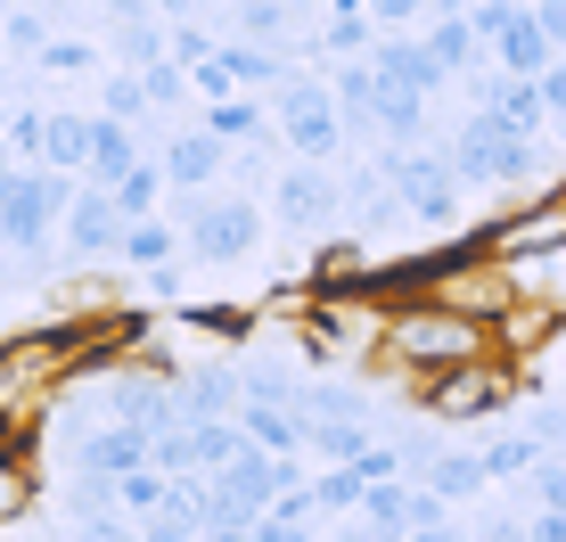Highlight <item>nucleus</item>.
Masks as SVG:
<instances>
[{
    "label": "nucleus",
    "mask_w": 566,
    "mask_h": 542,
    "mask_svg": "<svg viewBox=\"0 0 566 542\" xmlns=\"http://www.w3.org/2000/svg\"><path fill=\"white\" fill-rule=\"evenodd\" d=\"M378 354L419 386V378H436V371H460V362L493 354V329L452 313L443 296H402V304H386V345H378Z\"/></svg>",
    "instance_id": "f257e3e1"
},
{
    "label": "nucleus",
    "mask_w": 566,
    "mask_h": 542,
    "mask_svg": "<svg viewBox=\"0 0 566 542\" xmlns=\"http://www.w3.org/2000/svg\"><path fill=\"white\" fill-rule=\"evenodd\" d=\"M525 395H534V386H525V362H510V354H476V362H460V371L419 378V403H427L436 428H484V419H510Z\"/></svg>",
    "instance_id": "f03ea898"
},
{
    "label": "nucleus",
    "mask_w": 566,
    "mask_h": 542,
    "mask_svg": "<svg viewBox=\"0 0 566 542\" xmlns=\"http://www.w3.org/2000/svg\"><path fill=\"white\" fill-rule=\"evenodd\" d=\"M74 189H83V181H66V173H50V165H9V173H0V247H17V256H50Z\"/></svg>",
    "instance_id": "7ed1b4c3"
},
{
    "label": "nucleus",
    "mask_w": 566,
    "mask_h": 542,
    "mask_svg": "<svg viewBox=\"0 0 566 542\" xmlns=\"http://www.w3.org/2000/svg\"><path fill=\"white\" fill-rule=\"evenodd\" d=\"M443 165L460 173V189H517L542 173V140H525V132H510L501 115H468V124L452 132V148H443Z\"/></svg>",
    "instance_id": "20e7f679"
},
{
    "label": "nucleus",
    "mask_w": 566,
    "mask_h": 542,
    "mask_svg": "<svg viewBox=\"0 0 566 542\" xmlns=\"http://www.w3.org/2000/svg\"><path fill=\"white\" fill-rule=\"evenodd\" d=\"M271 132L287 140L296 165H337L345 115H337V100H328V66L321 74H287V83L271 91Z\"/></svg>",
    "instance_id": "39448f33"
},
{
    "label": "nucleus",
    "mask_w": 566,
    "mask_h": 542,
    "mask_svg": "<svg viewBox=\"0 0 566 542\" xmlns=\"http://www.w3.org/2000/svg\"><path fill=\"white\" fill-rule=\"evenodd\" d=\"M484 256L510 263V271H542L566 256V189H534L517 198L501 222H484Z\"/></svg>",
    "instance_id": "423d86ee"
},
{
    "label": "nucleus",
    "mask_w": 566,
    "mask_h": 542,
    "mask_svg": "<svg viewBox=\"0 0 566 542\" xmlns=\"http://www.w3.org/2000/svg\"><path fill=\"white\" fill-rule=\"evenodd\" d=\"M263 206L255 198H230V189H206V198H189V215H181V247L198 263H247L263 247Z\"/></svg>",
    "instance_id": "0eeeda50"
},
{
    "label": "nucleus",
    "mask_w": 566,
    "mask_h": 542,
    "mask_svg": "<svg viewBox=\"0 0 566 542\" xmlns=\"http://www.w3.org/2000/svg\"><path fill=\"white\" fill-rule=\"evenodd\" d=\"M296 486V460L287 452H263V444H247L230 469H213V501H222V527H255L271 518V501Z\"/></svg>",
    "instance_id": "6e6552de"
},
{
    "label": "nucleus",
    "mask_w": 566,
    "mask_h": 542,
    "mask_svg": "<svg viewBox=\"0 0 566 542\" xmlns=\"http://www.w3.org/2000/svg\"><path fill=\"white\" fill-rule=\"evenodd\" d=\"M386 181H395V198L411 206V222L427 230H460V173L443 157H427V148H386Z\"/></svg>",
    "instance_id": "1a4fd4ad"
},
{
    "label": "nucleus",
    "mask_w": 566,
    "mask_h": 542,
    "mask_svg": "<svg viewBox=\"0 0 566 542\" xmlns=\"http://www.w3.org/2000/svg\"><path fill=\"white\" fill-rule=\"evenodd\" d=\"M271 215H280V230H296V239L337 230L345 222V173L337 165H287L280 189H271Z\"/></svg>",
    "instance_id": "9d476101"
},
{
    "label": "nucleus",
    "mask_w": 566,
    "mask_h": 542,
    "mask_svg": "<svg viewBox=\"0 0 566 542\" xmlns=\"http://www.w3.org/2000/svg\"><path fill=\"white\" fill-rule=\"evenodd\" d=\"M436 296L452 304V313H468V321H484V329H493V321L525 296V271L493 263V256H468V263H452V271L436 280Z\"/></svg>",
    "instance_id": "9b49d317"
},
{
    "label": "nucleus",
    "mask_w": 566,
    "mask_h": 542,
    "mask_svg": "<svg viewBox=\"0 0 566 542\" xmlns=\"http://www.w3.org/2000/svg\"><path fill=\"white\" fill-rule=\"evenodd\" d=\"M57 239H66L83 263H107L115 247H124V215H115V198H107L99 181L74 189V206H66V222H57Z\"/></svg>",
    "instance_id": "f8f14e48"
},
{
    "label": "nucleus",
    "mask_w": 566,
    "mask_h": 542,
    "mask_svg": "<svg viewBox=\"0 0 566 542\" xmlns=\"http://www.w3.org/2000/svg\"><path fill=\"white\" fill-rule=\"evenodd\" d=\"M484 50H493V66H501V74H525V83H542V74L558 66V42L542 33V17H534V9H517Z\"/></svg>",
    "instance_id": "ddd939ff"
},
{
    "label": "nucleus",
    "mask_w": 566,
    "mask_h": 542,
    "mask_svg": "<svg viewBox=\"0 0 566 542\" xmlns=\"http://www.w3.org/2000/svg\"><path fill=\"white\" fill-rule=\"evenodd\" d=\"M156 165H165L172 189H213V181H222V165H230V140H213L206 124H189V132H172V148Z\"/></svg>",
    "instance_id": "4468645a"
},
{
    "label": "nucleus",
    "mask_w": 566,
    "mask_h": 542,
    "mask_svg": "<svg viewBox=\"0 0 566 542\" xmlns=\"http://www.w3.org/2000/svg\"><path fill=\"white\" fill-rule=\"evenodd\" d=\"M239 428H247V444L287 452V460H304V444H312V428H304L296 403H263V395H239Z\"/></svg>",
    "instance_id": "2eb2a0df"
},
{
    "label": "nucleus",
    "mask_w": 566,
    "mask_h": 542,
    "mask_svg": "<svg viewBox=\"0 0 566 542\" xmlns=\"http://www.w3.org/2000/svg\"><path fill=\"white\" fill-rule=\"evenodd\" d=\"M132 165H148V157H140V132H132L124 115H91V173H83V181L115 189Z\"/></svg>",
    "instance_id": "dca6fc26"
},
{
    "label": "nucleus",
    "mask_w": 566,
    "mask_h": 542,
    "mask_svg": "<svg viewBox=\"0 0 566 542\" xmlns=\"http://www.w3.org/2000/svg\"><path fill=\"white\" fill-rule=\"evenodd\" d=\"M476 460H484V486H525V477H534V469H542L551 452H542V444L525 436V428H501V436L484 444Z\"/></svg>",
    "instance_id": "f3484780"
},
{
    "label": "nucleus",
    "mask_w": 566,
    "mask_h": 542,
    "mask_svg": "<svg viewBox=\"0 0 566 542\" xmlns=\"http://www.w3.org/2000/svg\"><path fill=\"white\" fill-rule=\"evenodd\" d=\"M198 124L213 132V140H230V148H247V140H263V132H271V107L255 100V91H239V100H213V107L198 115Z\"/></svg>",
    "instance_id": "a211bd4d"
},
{
    "label": "nucleus",
    "mask_w": 566,
    "mask_h": 542,
    "mask_svg": "<svg viewBox=\"0 0 566 542\" xmlns=\"http://www.w3.org/2000/svg\"><path fill=\"white\" fill-rule=\"evenodd\" d=\"M42 165H50V173H66V181H83V173H91V115H50V132H42Z\"/></svg>",
    "instance_id": "6ab92c4d"
},
{
    "label": "nucleus",
    "mask_w": 566,
    "mask_h": 542,
    "mask_svg": "<svg viewBox=\"0 0 566 542\" xmlns=\"http://www.w3.org/2000/svg\"><path fill=\"white\" fill-rule=\"evenodd\" d=\"M369 444H378V419L361 411V419H312V444H304V452H321L328 469H345V460H361Z\"/></svg>",
    "instance_id": "aec40b11"
},
{
    "label": "nucleus",
    "mask_w": 566,
    "mask_h": 542,
    "mask_svg": "<svg viewBox=\"0 0 566 542\" xmlns=\"http://www.w3.org/2000/svg\"><path fill=\"white\" fill-rule=\"evenodd\" d=\"M419 486H436L443 501H476L484 493V460L476 452H436V460H419Z\"/></svg>",
    "instance_id": "412c9836"
},
{
    "label": "nucleus",
    "mask_w": 566,
    "mask_h": 542,
    "mask_svg": "<svg viewBox=\"0 0 566 542\" xmlns=\"http://www.w3.org/2000/svg\"><path fill=\"white\" fill-rule=\"evenodd\" d=\"M419 42H427V58H436V66L443 74H468V66H476V25H468V17H436V25H427L419 33Z\"/></svg>",
    "instance_id": "4be33fe9"
},
{
    "label": "nucleus",
    "mask_w": 566,
    "mask_h": 542,
    "mask_svg": "<svg viewBox=\"0 0 566 542\" xmlns=\"http://www.w3.org/2000/svg\"><path fill=\"white\" fill-rule=\"evenodd\" d=\"M181 247V222H124V247H115V263H132V271H156Z\"/></svg>",
    "instance_id": "5701e85b"
},
{
    "label": "nucleus",
    "mask_w": 566,
    "mask_h": 542,
    "mask_svg": "<svg viewBox=\"0 0 566 542\" xmlns=\"http://www.w3.org/2000/svg\"><path fill=\"white\" fill-rule=\"evenodd\" d=\"M107 198H115V215H124V222H156V198H165V165H132L124 181L107 189Z\"/></svg>",
    "instance_id": "b1692460"
},
{
    "label": "nucleus",
    "mask_w": 566,
    "mask_h": 542,
    "mask_svg": "<svg viewBox=\"0 0 566 542\" xmlns=\"http://www.w3.org/2000/svg\"><path fill=\"white\" fill-rule=\"evenodd\" d=\"M361 518H369L386 542H402V534H411V486H402V477H395V486H369V493H361Z\"/></svg>",
    "instance_id": "393cba45"
},
{
    "label": "nucleus",
    "mask_w": 566,
    "mask_h": 542,
    "mask_svg": "<svg viewBox=\"0 0 566 542\" xmlns=\"http://www.w3.org/2000/svg\"><path fill=\"white\" fill-rule=\"evenodd\" d=\"M33 493H42L33 460H25V452H0V527H17V518L33 510Z\"/></svg>",
    "instance_id": "a878e982"
},
{
    "label": "nucleus",
    "mask_w": 566,
    "mask_h": 542,
    "mask_svg": "<svg viewBox=\"0 0 566 542\" xmlns=\"http://www.w3.org/2000/svg\"><path fill=\"white\" fill-rule=\"evenodd\" d=\"M296 0H239V33H247V42H271V50H280L287 42V25H296Z\"/></svg>",
    "instance_id": "bb28decb"
},
{
    "label": "nucleus",
    "mask_w": 566,
    "mask_h": 542,
    "mask_svg": "<svg viewBox=\"0 0 566 542\" xmlns=\"http://www.w3.org/2000/svg\"><path fill=\"white\" fill-rule=\"evenodd\" d=\"M148 107H156V100H148V83H140L132 66H124V74H107V83H99V115H124V124H148Z\"/></svg>",
    "instance_id": "cd10ccee"
},
{
    "label": "nucleus",
    "mask_w": 566,
    "mask_h": 542,
    "mask_svg": "<svg viewBox=\"0 0 566 542\" xmlns=\"http://www.w3.org/2000/svg\"><path fill=\"white\" fill-rule=\"evenodd\" d=\"M181 329H206V337H247V329H255V304H181Z\"/></svg>",
    "instance_id": "c85d7f7f"
},
{
    "label": "nucleus",
    "mask_w": 566,
    "mask_h": 542,
    "mask_svg": "<svg viewBox=\"0 0 566 542\" xmlns=\"http://www.w3.org/2000/svg\"><path fill=\"white\" fill-rule=\"evenodd\" d=\"M42 132H50V107H17L9 124H0V140H9L17 165H42Z\"/></svg>",
    "instance_id": "c756f323"
},
{
    "label": "nucleus",
    "mask_w": 566,
    "mask_h": 542,
    "mask_svg": "<svg viewBox=\"0 0 566 542\" xmlns=\"http://www.w3.org/2000/svg\"><path fill=\"white\" fill-rule=\"evenodd\" d=\"M321 50H328V58H369V50H378V25H369V17H328V25H321Z\"/></svg>",
    "instance_id": "7c9ffc66"
},
{
    "label": "nucleus",
    "mask_w": 566,
    "mask_h": 542,
    "mask_svg": "<svg viewBox=\"0 0 566 542\" xmlns=\"http://www.w3.org/2000/svg\"><path fill=\"white\" fill-rule=\"evenodd\" d=\"M42 74H99V42H74V33H50V50L33 58Z\"/></svg>",
    "instance_id": "2f4dec72"
},
{
    "label": "nucleus",
    "mask_w": 566,
    "mask_h": 542,
    "mask_svg": "<svg viewBox=\"0 0 566 542\" xmlns=\"http://www.w3.org/2000/svg\"><path fill=\"white\" fill-rule=\"evenodd\" d=\"M517 428L534 436L542 452H566V395H534V411H525Z\"/></svg>",
    "instance_id": "473e14b6"
},
{
    "label": "nucleus",
    "mask_w": 566,
    "mask_h": 542,
    "mask_svg": "<svg viewBox=\"0 0 566 542\" xmlns=\"http://www.w3.org/2000/svg\"><path fill=\"white\" fill-rule=\"evenodd\" d=\"M312 493H321V510H337V518H354L369 486H361V477H354V469H321V477H312Z\"/></svg>",
    "instance_id": "72a5a7b5"
},
{
    "label": "nucleus",
    "mask_w": 566,
    "mask_h": 542,
    "mask_svg": "<svg viewBox=\"0 0 566 542\" xmlns=\"http://www.w3.org/2000/svg\"><path fill=\"white\" fill-rule=\"evenodd\" d=\"M42 50H50V17L17 9V17H9V58H17V66H33V58H42Z\"/></svg>",
    "instance_id": "f704fd0d"
},
{
    "label": "nucleus",
    "mask_w": 566,
    "mask_h": 542,
    "mask_svg": "<svg viewBox=\"0 0 566 542\" xmlns=\"http://www.w3.org/2000/svg\"><path fill=\"white\" fill-rule=\"evenodd\" d=\"M140 83H148V100H156V107H172V100H181V66H172V58L140 66Z\"/></svg>",
    "instance_id": "c9c22d12"
},
{
    "label": "nucleus",
    "mask_w": 566,
    "mask_h": 542,
    "mask_svg": "<svg viewBox=\"0 0 566 542\" xmlns=\"http://www.w3.org/2000/svg\"><path fill=\"white\" fill-rule=\"evenodd\" d=\"M189 83L206 91V107H213V100H239V83H230V66H222V58H206V66H189Z\"/></svg>",
    "instance_id": "e433bc0d"
},
{
    "label": "nucleus",
    "mask_w": 566,
    "mask_h": 542,
    "mask_svg": "<svg viewBox=\"0 0 566 542\" xmlns=\"http://www.w3.org/2000/svg\"><path fill=\"white\" fill-rule=\"evenodd\" d=\"M213 50H222V42H213V33H198V25H181V33H172V66H206Z\"/></svg>",
    "instance_id": "4c0bfd02"
},
{
    "label": "nucleus",
    "mask_w": 566,
    "mask_h": 542,
    "mask_svg": "<svg viewBox=\"0 0 566 542\" xmlns=\"http://www.w3.org/2000/svg\"><path fill=\"white\" fill-rule=\"evenodd\" d=\"M419 9H427V0H369V25H378V33H402Z\"/></svg>",
    "instance_id": "58836bf2"
},
{
    "label": "nucleus",
    "mask_w": 566,
    "mask_h": 542,
    "mask_svg": "<svg viewBox=\"0 0 566 542\" xmlns=\"http://www.w3.org/2000/svg\"><path fill=\"white\" fill-rule=\"evenodd\" d=\"M542 107H551V124H566V58L542 74Z\"/></svg>",
    "instance_id": "ea45409f"
},
{
    "label": "nucleus",
    "mask_w": 566,
    "mask_h": 542,
    "mask_svg": "<svg viewBox=\"0 0 566 542\" xmlns=\"http://www.w3.org/2000/svg\"><path fill=\"white\" fill-rule=\"evenodd\" d=\"M534 17H542V33H551V42L566 50V0H542V9H534Z\"/></svg>",
    "instance_id": "a19ab883"
},
{
    "label": "nucleus",
    "mask_w": 566,
    "mask_h": 542,
    "mask_svg": "<svg viewBox=\"0 0 566 542\" xmlns=\"http://www.w3.org/2000/svg\"><path fill=\"white\" fill-rule=\"evenodd\" d=\"M402 542H460V534H452V527H411Z\"/></svg>",
    "instance_id": "79ce46f5"
},
{
    "label": "nucleus",
    "mask_w": 566,
    "mask_h": 542,
    "mask_svg": "<svg viewBox=\"0 0 566 542\" xmlns=\"http://www.w3.org/2000/svg\"><path fill=\"white\" fill-rule=\"evenodd\" d=\"M0 100H9V83H0Z\"/></svg>",
    "instance_id": "37998d69"
}]
</instances>
